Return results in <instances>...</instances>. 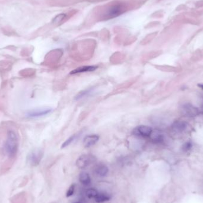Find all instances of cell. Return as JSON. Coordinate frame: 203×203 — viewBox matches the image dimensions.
Returning <instances> with one entry per match:
<instances>
[{"instance_id": "cell-4", "label": "cell", "mask_w": 203, "mask_h": 203, "mask_svg": "<svg viewBox=\"0 0 203 203\" xmlns=\"http://www.w3.org/2000/svg\"><path fill=\"white\" fill-rule=\"evenodd\" d=\"M43 156V151L42 149L37 148L31 152L28 156L29 163L32 166H38L42 161Z\"/></svg>"}, {"instance_id": "cell-9", "label": "cell", "mask_w": 203, "mask_h": 203, "mask_svg": "<svg viewBox=\"0 0 203 203\" xmlns=\"http://www.w3.org/2000/svg\"><path fill=\"white\" fill-rule=\"evenodd\" d=\"M187 127V123L182 122V121L175 122L172 126V130L176 133H181V132L185 131L186 130Z\"/></svg>"}, {"instance_id": "cell-13", "label": "cell", "mask_w": 203, "mask_h": 203, "mask_svg": "<svg viewBox=\"0 0 203 203\" xmlns=\"http://www.w3.org/2000/svg\"><path fill=\"white\" fill-rule=\"evenodd\" d=\"M79 180L80 182L82 183V184L84 185H89L91 183V179L90 176L85 172H82L80 173L79 175Z\"/></svg>"}, {"instance_id": "cell-18", "label": "cell", "mask_w": 203, "mask_h": 203, "mask_svg": "<svg viewBox=\"0 0 203 203\" xmlns=\"http://www.w3.org/2000/svg\"><path fill=\"white\" fill-rule=\"evenodd\" d=\"M192 143L188 141V142H187V143H184L183 144L182 147V150L183 152H187L192 148Z\"/></svg>"}, {"instance_id": "cell-17", "label": "cell", "mask_w": 203, "mask_h": 203, "mask_svg": "<svg viewBox=\"0 0 203 203\" xmlns=\"http://www.w3.org/2000/svg\"><path fill=\"white\" fill-rule=\"evenodd\" d=\"M98 194V191L93 188H90L86 191V196L89 198H95Z\"/></svg>"}, {"instance_id": "cell-5", "label": "cell", "mask_w": 203, "mask_h": 203, "mask_svg": "<svg viewBox=\"0 0 203 203\" xmlns=\"http://www.w3.org/2000/svg\"><path fill=\"white\" fill-rule=\"evenodd\" d=\"M125 9V7L122 4L118 3L113 4L111 7H109L105 13L106 18L111 19L115 17L118 16L119 15L122 13Z\"/></svg>"}, {"instance_id": "cell-15", "label": "cell", "mask_w": 203, "mask_h": 203, "mask_svg": "<svg viewBox=\"0 0 203 203\" xmlns=\"http://www.w3.org/2000/svg\"><path fill=\"white\" fill-rule=\"evenodd\" d=\"M93 90V89L91 88V89H89L85 90L83 91H80L79 93L77 94V96L75 97V99L77 100H80L81 99L87 97V96H89L91 94Z\"/></svg>"}, {"instance_id": "cell-1", "label": "cell", "mask_w": 203, "mask_h": 203, "mask_svg": "<svg viewBox=\"0 0 203 203\" xmlns=\"http://www.w3.org/2000/svg\"><path fill=\"white\" fill-rule=\"evenodd\" d=\"M19 148V140L17 135L13 130L7 133V139L4 145V152L7 156L13 159L17 155Z\"/></svg>"}, {"instance_id": "cell-3", "label": "cell", "mask_w": 203, "mask_h": 203, "mask_svg": "<svg viewBox=\"0 0 203 203\" xmlns=\"http://www.w3.org/2000/svg\"><path fill=\"white\" fill-rule=\"evenodd\" d=\"M96 161V157L90 154H83L78 157L76 161L77 167L84 169L88 167Z\"/></svg>"}, {"instance_id": "cell-16", "label": "cell", "mask_w": 203, "mask_h": 203, "mask_svg": "<svg viewBox=\"0 0 203 203\" xmlns=\"http://www.w3.org/2000/svg\"><path fill=\"white\" fill-rule=\"evenodd\" d=\"M77 138V134H74V135H71L68 139H67L64 143H63V144L61 146V148H65V147L68 146L73 142H74L75 140H76Z\"/></svg>"}, {"instance_id": "cell-6", "label": "cell", "mask_w": 203, "mask_h": 203, "mask_svg": "<svg viewBox=\"0 0 203 203\" xmlns=\"http://www.w3.org/2000/svg\"><path fill=\"white\" fill-rule=\"evenodd\" d=\"M153 132V129L150 126H136L133 131L134 135L138 137L147 138L150 137Z\"/></svg>"}, {"instance_id": "cell-7", "label": "cell", "mask_w": 203, "mask_h": 203, "mask_svg": "<svg viewBox=\"0 0 203 203\" xmlns=\"http://www.w3.org/2000/svg\"><path fill=\"white\" fill-rule=\"evenodd\" d=\"M99 140V136L96 134H90L86 135L83 139V145L86 148L93 146Z\"/></svg>"}, {"instance_id": "cell-19", "label": "cell", "mask_w": 203, "mask_h": 203, "mask_svg": "<svg viewBox=\"0 0 203 203\" xmlns=\"http://www.w3.org/2000/svg\"><path fill=\"white\" fill-rule=\"evenodd\" d=\"M75 187H76V185L75 184H72L70 187V188L68 189L67 194H66V196L67 197H70V196H72L74 193V191H75Z\"/></svg>"}, {"instance_id": "cell-12", "label": "cell", "mask_w": 203, "mask_h": 203, "mask_svg": "<svg viewBox=\"0 0 203 203\" xmlns=\"http://www.w3.org/2000/svg\"><path fill=\"white\" fill-rule=\"evenodd\" d=\"M152 141L156 144H161L164 141L163 135L159 132H152L151 135L150 136Z\"/></svg>"}, {"instance_id": "cell-20", "label": "cell", "mask_w": 203, "mask_h": 203, "mask_svg": "<svg viewBox=\"0 0 203 203\" xmlns=\"http://www.w3.org/2000/svg\"><path fill=\"white\" fill-rule=\"evenodd\" d=\"M198 86L200 88H201V89H203V84H198Z\"/></svg>"}, {"instance_id": "cell-8", "label": "cell", "mask_w": 203, "mask_h": 203, "mask_svg": "<svg viewBox=\"0 0 203 203\" xmlns=\"http://www.w3.org/2000/svg\"><path fill=\"white\" fill-rule=\"evenodd\" d=\"M98 66L97 65H85L78 67L77 68L74 69L70 72V74H76L82 73H86V72H91L97 70Z\"/></svg>"}, {"instance_id": "cell-2", "label": "cell", "mask_w": 203, "mask_h": 203, "mask_svg": "<svg viewBox=\"0 0 203 203\" xmlns=\"http://www.w3.org/2000/svg\"><path fill=\"white\" fill-rule=\"evenodd\" d=\"M53 109L51 108H36L27 111L25 115L28 118H37L48 115L52 112Z\"/></svg>"}, {"instance_id": "cell-11", "label": "cell", "mask_w": 203, "mask_h": 203, "mask_svg": "<svg viewBox=\"0 0 203 203\" xmlns=\"http://www.w3.org/2000/svg\"><path fill=\"white\" fill-rule=\"evenodd\" d=\"M108 171H109L108 168L105 165H102V164L99 165L95 169L96 174L100 177H103L107 175Z\"/></svg>"}, {"instance_id": "cell-14", "label": "cell", "mask_w": 203, "mask_h": 203, "mask_svg": "<svg viewBox=\"0 0 203 203\" xmlns=\"http://www.w3.org/2000/svg\"><path fill=\"white\" fill-rule=\"evenodd\" d=\"M95 199L96 202L97 203H104L105 201H109L111 199V196L105 193H100V194L98 193V194L95 198Z\"/></svg>"}, {"instance_id": "cell-21", "label": "cell", "mask_w": 203, "mask_h": 203, "mask_svg": "<svg viewBox=\"0 0 203 203\" xmlns=\"http://www.w3.org/2000/svg\"></svg>"}, {"instance_id": "cell-10", "label": "cell", "mask_w": 203, "mask_h": 203, "mask_svg": "<svg viewBox=\"0 0 203 203\" xmlns=\"http://www.w3.org/2000/svg\"><path fill=\"white\" fill-rule=\"evenodd\" d=\"M198 109L194 106L191 105H185L183 107V112L188 116H194L198 114Z\"/></svg>"}]
</instances>
